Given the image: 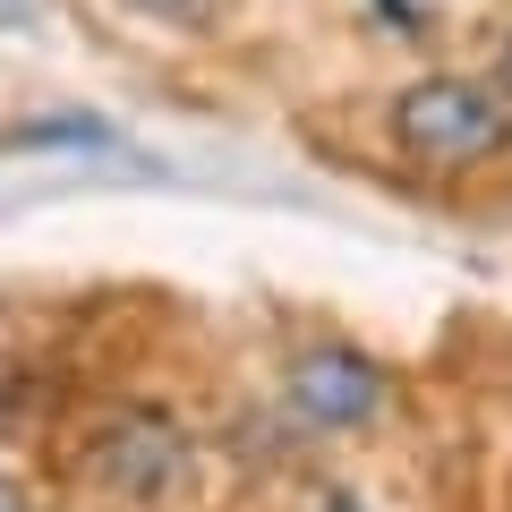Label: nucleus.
I'll return each mask as SVG.
<instances>
[{
  "label": "nucleus",
  "instance_id": "f257e3e1",
  "mask_svg": "<svg viewBox=\"0 0 512 512\" xmlns=\"http://www.w3.org/2000/svg\"><path fill=\"white\" fill-rule=\"evenodd\" d=\"M384 128H393V146H402L410 171L470 180V171L512 154V94L478 86V77H419V86L393 94Z\"/></svg>",
  "mask_w": 512,
  "mask_h": 512
},
{
  "label": "nucleus",
  "instance_id": "f03ea898",
  "mask_svg": "<svg viewBox=\"0 0 512 512\" xmlns=\"http://www.w3.org/2000/svg\"><path fill=\"white\" fill-rule=\"evenodd\" d=\"M77 478L120 512H171L188 495V478H197V436L163 402H120V410H103L86 427Z\"/></svg>",
  "mask_w": 512,
  "mask_h": 512
},
{
  "label": "nucleus",
  "instance_id": "7ed1b4c3",
  "mask_svg": "<svg viewBox=\"0 0 512 512\" xmlns=\"http://www.w3.org/2000/svg\"><path fill=\"white\" fill-rule=\"evenodd\" d=\"M282 410L316 436H359L393 410V376L350 342H308L282 359Z\"/></svg>",
  "mask_w": 512,
  "mask_h": 512
},
{
  "label": "nucleus",
  "instance_id": "20e7f679",
  "mask_svg": "<svg viewBox=\"0 0 512 512\" xmlns=\"http://www.w3.org/2000/svg\"><path fill=\"white\" fill-rule=\"evenodd\" d=\"M137 18H154V26H214V9L222 0H128Z\"/></svg>",
  "mask_w": 512,
  "mask_h": 512
},
{
  "label": "nucleus",
  "instance_id": "39448f33",
  "mask_svg": "<svg viewBox=\"0 0 512 512\" xmlns=\"http://www.w3.org/2000/svg\"><path fill=\"white\" fill-rule=\"evenodd\" d=\"M316 512H367V504H359L350 487H325V504H316Z\"/></svg>",
  "mask_w": 512,
  "mask_h": 512
},
{
  "label": "nucleus",
  "instance_id": "423d86ee",
  "mask_svg": "<svg viewBox=\"0 0 512 512\" xmlns=\"http://www.w3.org/2000/svg\"><path fill=\"white\" fill-rule=\"evenodd\" d=\"M35 18V0H0V26H26Z\"/></svg>",
  "mask_w": 512,
  "mask_h": 512
},
{
  "label": "nucleus",
  "instance_id": "0eeeda50",
  "mask_svg": "<svg viewBox=\"0 0 512 512\" xmlns=\"http://www.w3.org/2000/svg\"><path fill=\"white\" fill-rule=\"evenodd\" d=\"M495 86L512 94V35H504V52H495Z\"/></svg>",
  "mask_w": 512,
  "mask_h": 512
},
{
  "label": "nucleus",
  "instance_id": "6e6552de",
  "mask_svg": "<svg viewBox=\"0 0 512 512\" xmlns=\"http://www.w3.org/2000/svg\"><path fill=\"white\" fill-rule=\"evenodd\" d=\"M0 512H26V495H18V487H9V478H0Z\"/></svg>",
  "mask_w": 512,
  "mask_h": 512
}]
</instances>
